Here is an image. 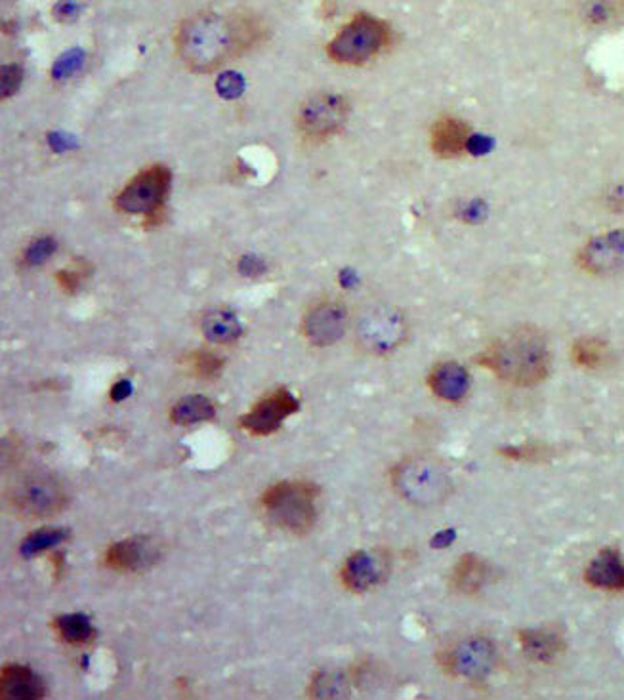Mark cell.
<instances>
[{"label":"cell","mask_w":624,"mask_h":700,"mask_svg":"<svg viewBox=\"0 0 624 700\" xmlns=\"http://www.w3.org/2000/svg\"><path fill=\"white\" fill-rule=\"evenodd\" d=\"M262 31L249 16L205 12L191 16L176 31V52L189 69L208 73L247 52Z\"/></svg>","instance_id":"6da1fadb"},{"label":"cell","mask_w":624,"mask_h":700,"mask_svg":"<svg viewBox=\"0 0 624 700\" xmlns=\"http://www.w3.org/2000/svg\"><path fill=\"white\" fill-rule=\"evenodd\" d=\"M479 367L518 388L542 384L552 371V350L546 334L535 325L502 332L476 357Z\"/></svg>","instance_id":"7a4b0ae2"},{"label":"cell","mask_w":624,"mask_h":700,"mask_svg":"<svg viewBox=\"0 0 624 700\" xmlns=\"http://www.w3.org/2000/svg\"><path fill=\"white\" fill-rule=\"evenodd\" d=\"M392 487L407 504L437 508L453 495V477L447 466L428 454L407 456L392 470Z\"/></svg>","instance_id":"3957f363"},{"label":"cell","mask_w":624,"mask_h":700,"mask_svg":"<svg viewBox=\"0 0 624 700\" xmlns=\"http://www.w3.org/2000/svg\"><path fill=\"white\" fill-rule=\"evenodd\" d=\"M319 493L317 485L304 479L279 481L264 491L260 506L275 527L291 535H306L317 519Z\"/></svg>","instance_id":"277c9868"},{"label":"cell","mask_w":624,"mask_h":700,"mask_svg":"<svg viewBox=\"0 0 624 700\" xmlns=\"http://www.w3.org/2000/svg\"><path fill=\"white\" fill-rule=\"evenodd\" d=\"M436 659L445 676L466 685H483L499 664V649L483 634H466L447 641Z\"/></svg>","instance_id":"5b68a950"},{"label":"cell","mask_w":624,"mask_h":700,"mask_svg":"<svg viewBox=\"0 0 624 700\" xmlns=\"http://www.w3.org/2000/svg\"><path fill=\"white\" fill-rule=\"evenodd\" d=\"M390 39L392 31L386 21L369 14H357L329 42L327 52L336 63L361 65L376 58L390 44Z\"/></svg>","instance_id":"8992f818"},{"label":"cell","mask_w":624,"mask_h":700,"mask_svg":"<svg viewBox=\"0 0 624 700\" xmlns=\"http://www.w3.org/2000/svg\"><path fill=\"white\" fill-rule=\"evenodd\" d=\"M67 491L54 475L33 474L21 477L8 491L10 506L31 519L54 517L67 506Z\"/></svg>","instance_id":"52a82bcc"},{"label":"cell","mask_w":624,"mask_h":700,"mask_svg":"<svg viewBox=\"0 0 624 700\" xmlns=\"http://www.w3.org/2000/svg\"><path fill=\"white\" fill-rule=\"evenodd\" d=\"M409 325L403 311L378 304L367 309L357 321V340L361 348L373 355H388L405 344Z\"/></svg>","instance_id":"ba28073f"},{"label":"cell","mask_w":624,"mask_h":700,"mask_svg":"<svg viewBox=\"0 0 624 700\" xmlns=\"http://www.w3.org/2000/svg\"><path fill=\"white\" fill-rule=\"evenodd\" d=\"M170 180L167 166L146 168L121 189L115 206L125 214H153L165 203Z\"/></svg>","instance_id":"9c48e42d"},{"label":"cell","mask_w":624,"mask_h":700,"mask_svg":"<svg viewBox=\"0 0 624 700\" xmlns=\"http://www.w3.org/2000/svg\"><path fill=\"white\" fill-rule=\"evenodd\" d=\"M350 115V105L338 94H317L300 107L298 128L313 142H323L338 134Z\"/></svg>","instance_id":"30bf717a"},{"label":"cell","mask_w":624,"mask_h":700,"mask_svg":"<svg viewBox=\"0 0 624 700\" xmlns=\"http://www.w3.org/2000/svg\"><path fill=\"white\" fill-rule=\"evenodd\" d=\"M392 571V557L386 550H357L342 565L340 578L348 592L365 594L380 586Z\"/></svg>","instance_id":"8fae6325"},{"label":"cell","mask_w":624,"mask_h":700,"mask_svg":"<svg viewBox=\"0 0 624 700\" xmlns=\"http://www.w3.org/2000/svg\"><path fill=\"white\" fill-rule=\"evenodd\" d=\"M298 409H300L298 399L289 390L279 388L262 397L258 403H254V407L239 418V426L241 430L252 433L256 437H266L277 432L283 426V422L291 414H296Z\"/></svg>","instance_id":"7c38bea8"},{"label":"cell","mask_w":624,"mask_h":700,"mask_svg":"<svg viewBox=\"0 0 624 700\" xmlns=\"http://www.w3.org/2000/svg\"><path fill=\"white\" fill-rule=\"evenodd\" d=\"M579 268L594 277L619 273L624 268V229L592 237L577 254Z\"/></svg>","instance_id":"4fadbf2b"},{"label":"cell","mask_w":624,"mask_h":700,"mask_svg":"<svg viewBox=\"0 0 624 700\" xmlns=\"http://www.w3.org/2000/svg\"><path fill=\"white\" fill-rule=\"evenodd\" d=\"M302 330L315 346H333L348 330V309L338 302H321L308 311Z\"/></svg>","instance_id":"5bb4252c"},{"label":"cell","mask_w":624,"mask_h":700,"mask_svg":"<svg viewBox=\"0 0 624 700\" xmlns=\"http://www.w3.org/2000/svg\"><path fill=\"white\" fill-rule=\"evenodd\" d=\"M159 556L157 546L142 536H132L105 550V565L117 573H138L151 567Z\"/></svg>","instance_id":"9a60e30c"},{"label":"cell","mask_w":624,"mask_h":700,"mask_svg":"<svg viewBox=\"0 0 624 700\" xmlns=\"http://www.w3.org/2000/svg\"><path fill=\"white\" fill-rule=\"evenodd\" d=\"M426 384L437 399L458 405L472 390V376L468 369L457 361H439L428 372Z\"/></svg>","instance_id":"2e32d148"},{"label":"cell","mask_w":624,"mask_h":700,"mask_svg":"<svg viewBox=\"0 0 624 700\" xmlns=\"http://www.w3.org/2000/svg\"><path fill=\"white\" fill-rule=\"evenodd\" d=\"M584 582L600 592L607 594H623L624 592V559L615 548H604L598 552L586 569Z\"/></svg>","instance_id":"e0dca14e"},{"label":"cell","mask_w":624,"mask_h":700,"mask_svg":"<svg viewBox=\"0 0 624 700\" xmlns=\"http://www.w3.org/2000/svg\"><path fill=\"white\" fill-rule=\"evenodd\" d=\"M472 138L470 124L464 123L458 117L445 115L437 119L430 132L432 151L441 159H455L468 153V145Z\"/></svg>","instance_id":"ac0fdd59"},{"label":"cell","mask_w":624,"mask_h":700,"mask_svg":"<svg viewBox=\"0 0 624 700\" xmlns=\"http://www.w3.org/2000/svg\"><path fill=\"white\" fill-rule=\"evenodd\" d=\"M518 643L521 651L531 660H537L542 664H550L556 659H560L567 643L560 630L542 626V628H525L518 632Z\"/></svg>","instance_id":"d6986e66"},{"label":"cell","mask_w":624,"mask_h":700,"mask_svg":"<svg viewBox=\"0 0 624 700\" xmlns=\"http://www.w3.org/2000/svg\"><path fill=\"white\" fill-rule=\"evenodd\" d=\"M0 697L6 700H39L46 695L44 681L27 666L8 664L0 676Z\"/></svg>","instance_id":"ffe728a7"},{"label":"cell","mask_w":624,"mask_h":700,"mask_svg":"<svg viewBox=\"0 0 624 700\" xmlns=\"http://www.w3.org/2000/svg\"><path fill=\"white\" fill-rule=\"evenodd\" d=\"M491 567L478 554H464L451 571V588L460 596H476L487 584Z\"/></svg>","instance_id":"44dd1931"},{"label":"cell","mask_w":624,"mask_h":700,"mask_svg":"<svg viewBox=\"0 0 624 700\" xmlns=\"http://www.w3.org/2000/svg\"><path fill=\"white\" fill-rule=\"evenodd\" d=\"M201 330L207 336V340L214 344H233L241 338L243 325L237 319L233 311L224 308L210 309L203 315Z\"/></svg>","instance_id":"7402d4cb"},{"label":"cell","mask_w":624,"mask_h":700,"mask_svg":"<svg viewBox=\"0 0 624 700\" xmlns=\"http://www.w3.org/2000/svg\"><path fill=\"white\" fill-rule=\"evenodd\" d=\"M609 344L598 336H581L571 346V361L584 371H598L609 361Z\"/></svg>","instance_id":"603a6c76"},{"label":"cell","mask_w":624,"mask_h":700,"mask_svg":"<svg viewBox=\"0 0 624 700\" xmlns=\"http://www.w3.org/2000/svg\"><path fill=\"white\" fill-rule=\"evenodd\" d=\"M216 416V405L205 395H186L170 411V420L178 426H193Z\"/></svg>","instance_id":"cb8c5ba5"},{"label":"cell","mask_w":624,"mask_h":700,"mask_svg":"<svg viewBox=\"0 0 624 700\" xmlns=\"http://www.w3.org/2000/svg\"><path fill=\"white\" fill-rule=\"evenodd\" d=\"M52 628L69 645H84L94 639V628L84 615H62L52 622Z\"/></svg>","instance_id":"d4e9b609"},{"label":"cell","mask_w":624,"mask_h":700,"mask_svg":"<svg viewBox=\"0 0 624 700\" xmlns=\"http://www.w3.org/2000/svg\"><path fill=\"white\" fill-rule=\"evenodd\" d=\"M189 371L201 380H214L224 371V359L207 350L193 351L188 357Z\"/></svg>","instance_id":"484cf974"},{"label":"cell","mask_w":624,"mask_h":700,"mask_svg":"<svg viewBox=\"0 0 624 700\" xmlns=\"http://www.w3.org/2000/svg\"><path fill=\"white\" fill-rule=\"evenodd\" d=\"M65 538H67V531H63V529H41L37 533H31L23 540L21 552L25 556H35V554L56 548L58 544H62Z\"/></svg>","instance_id":"4316f807"},{"label":"cell","mask_w":624,"mask_h":700,"mask_svg":"<svg viewBox=\"0 0 624 700\" xmlns=\"http://www.w3.org/2000/svg\"><path fill=\"white\" fill-rule=\"evenodd\" d=\"M348 687V681L338 674V672H327L321 670L313 676L312 680V695L319 699H333V697H344V689Z\"/></svg>","instance_id":"83f0119b"},{"label":"cell","mask_w":624,"mask_h":700,"mask_svg":"<svg viewBox=\"0 0 624 700\" xmlns=\"http://www.w3.org/2000/svg\"><path fill=\"white\" fill-rule=\"evenodd\" d=\"M623 12L621 0H592L584 6L583 18L590 25H604L619 18Z\"/></svg>","instance_id":"f1b7e54d"},{"label":"cell","mask_w":624,"mask_h":700,"mask_svg":"<svg viewBox=\"0 0 624 700\" xmlns=\"http://www.w3.org/2000/svg\"><path fill=\"white\" fill-rule=\"evenodd\" d=\"M500 456L508 460H518V462H544L554 456V449L544 443H523V445H510L499 449Z\"/></svg>","instance_id":"f546056e"},{"label":"cell","mask_w":624,"mask_h":700,"mask_svg":"<svg viewBox=\"0 0 624 700\" xmlns=\"http://www.w3.org/2000/svg\"><path fill=\"white\" fill-rule=\"evenodd\" d=\"M54 250H56V243H54V239H48V237H44V239H37L31 247L27 248L25 250V256H23V262L27 264V266H39V264H42L48 256H52L54 254Z\"/></svg>","instance_id":"4dcf8cb0"},{"label":"cell","mask_w":624,"mask_h":700,"mask_svg":"<svg viewBox=\"0 0 624 700\" xmlns=\"http://www.w3.org/2000/svg\"><path fill=\"white\" fill-rule=\"evenodd\" d=\"M83 63V52L81 50H71L67 54H63L62 58L54 65V77L63 79L69 77L73 71H77Z\"/></svg>","instance_id":"1f68e13d"},{"label":"cell","mask_w":624,"mask_h":700,"mask_svg":"<svg viewBox=\"0 0 624 700\" xmlns=\"http://www.w3.org/2000/svg\"><path fill=\"white\" fill-rule=\"evenodd\" d=\"M243 79L237 75V73H224L218 83H216V90L224 96V98H239L241 92H243Z\"/></svg>","instance_id":"d6a6232c"},{"label":"cell","mask_w":624,"mask_h":700,"mask_svg":"<svg viewBox=\"0 0 624 700\" xmlns=\"http://www.w3.org/2000/svg\"><path fill=\"white\" fill-rule=\"evenodd\" d=\"M21 84V69L16 63H10L2 69V98H10Z\"/></svg>","instance_id":"836d02e7"},{"label":"cell","mask_w":624,"mask_h":700,"mask_svg":"<svg viewBox=\"0 0 624 700\" xmlns=\"http://www.w3.org/2000/svg\"><path fill=\"white\" fill-rule=\"evenodd\" d=\"M56 279H58L60 287H62L65 292L73 294V292H77V289L81 287L83 273H81V271H58V273H56Z\"/></svg>","instance_id":"e575fe53"},{"label":"cell","mask_w":624,"mask_h":700,"mask_svg":"<svg viewBox=\"0 0 624 700\" xmlns=\"http://www.w3.org/2000/svg\"><path fill=\"white\" fill-rule=\"evenodd\" d=\"M130 393H132L130 382H128V380H121V382H117V384L113 386V390H111V399H113V401H123Z\"/></svg>","instance_id":"d590c367"},{"label":"cell","mask_w":624,"mask_h":700,"mask_svg":"<svg viewBox=\"0 0 624 700\" xmlns=\"http://www.w3.org/2000/svg\"><path fill=\"white\" fill-rule=\"evenodd\" d=\"M75 12H77V6H75L71 0H63V2L58 4V8H56V16H58L60 20H69L71 16H75Z\"/></svg>","instance_id":"8d00e7d4"}]
</instances>
